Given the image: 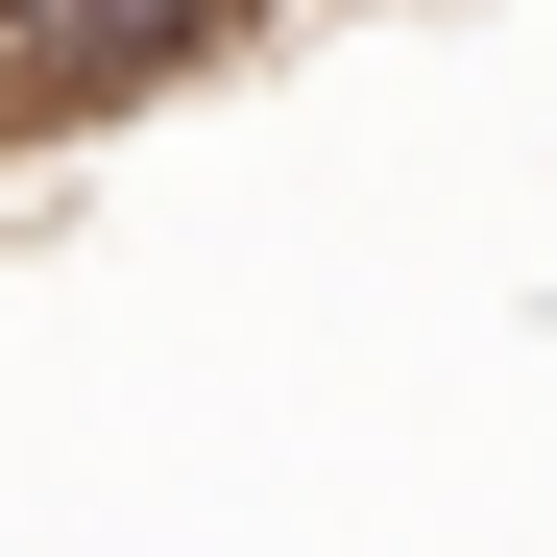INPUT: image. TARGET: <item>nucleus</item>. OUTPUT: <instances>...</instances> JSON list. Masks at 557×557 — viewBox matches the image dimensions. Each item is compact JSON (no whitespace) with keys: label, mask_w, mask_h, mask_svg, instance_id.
I'll return each mask as SVG.
<instances>
[{"label":"nucleus","mask_w":557,"mask_h":557,"mask_svg":"<svg viewBox=\"0 0 557 557\" xmlns=\"http://www.w3.org/2000/svg\"><path fill=\"white\" fill-rule=\"evenodd\" d=\"M267 0H0V122H122L195 49H243Z\"/></svg>","instance_id":"1"}]
</instances>
